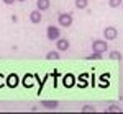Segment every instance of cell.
<instances>
[{"instance_id":"obj_8","label":"cell","mask_w":123,"mask_h":114,"mask_svg":"<svg viewBox=\"0 0 123 114\" xmlns=\"http://www.w3.org/2000/svg\"><path fill=\"white\" fill-rule=\"evenodd\" d=\"M49 5H51V2H49V0H38V2H36V7H38L39 11L48 10V8H49Z\"/></svg>"},{"instance_id":"obj_6","label":"cell","mask_w":123,"mask_h":114,"mask_svg":"<svg viewBox=\"0 0 123 114\" xmlns=\"http://www.w3.org/2000/svg\"><path fill=\"white\" fill-rule=\"evenodd\" d=\"M56 47H57V51H62V52H64V51H67V49H69V41H67V39H57V42H56Z\"/></svg>"},{"instance_id":"obj_12","label":"cell","mask_w":123,"mask_h":114,"mask_svg":"<svg viewBox=\"0 0 123 114\" xmlns=\"http://www.w3.org/2000/svg\"><path fill=\"white\" fill-rule=\"evenodd\" d=\"M110 59H112V60H120V59H122V54H120V52H118V51H112V52H110Z\"/></svg>"},{"instance_id":"obj_19","label":"cell","mask_w":123,"mask_h":114,"mask_svg":"<svg viewBox=\"0 0 123 114\" xmlns=\"http://www.w3.org/2000/svg\"><path fill=\"white\" fill-rule=\"evenodd\" d=\"M2 85H3V77L0 75V86H2Z\"/></svg>"},{"instance_id":"obj_15","label":"cell","mask_w":123,"mask_h":114,"mask_svg":"<svg viewBox=\"0 0 123 114\" xmlns=\"http://www.w3.org/2000/svg\"><path fill=\"white\" fill-rule=\"evenodd\" d=\"M108 5H110L112 8H117V7L122 5V0H108Z\"/></svg>"},{"instance_id":"obj_3","label":"cell","mask_w":123,"mask_h":114,"mask_svg":"<svg viewBox=\"0 0 123 114\" xmlns=\"http://www.w3.org/2000/svg\"><path fill=\"white\" fill-rule=\"evenodd\" d=\"M57 23H59L61 26L67 28V26H71V25H72V16H71L69 13H61V15L57 16Z\"/></svg>"},{"instance_id":"obj_20","label":"cell","mask_w":123,"mask_h":114,"mask_svg":"<svg viewBox=\"0 0 123 114\" xmlns=\"http://www.w3.org/2000/svg\"><path fill=\"white\" fill-rule=\"evenodd\" d=\"M17 2H25V0H17Z\"/></svg>"},{"instance_id":"obj_17","label":"cell","mask_w":123,"mask_h":114,"mask_svg":"<svg viewBox=\"0 0 123 114\" xmlns=\"http://www.w3.org/2000/svg\"><path fill=\"white\" fill-rule=\"evenodd\" d=\"M87 111H89V113H94L95 109L92 106H84V108H82V113H87Z\"/></svg>"},{"instance_id":"obj_13","label":"cell","mask_w":123,"mask_h":114,"mask_svg":"<svg viewBox=\"0 0 123 114\" xmlns=\"http://www.w3.org/2000/svg\"><path fill=\"white\" fill-rule=\"evenodd\" d=\"M85 59H87V60H100V59H102V54H98V52H94L92 56H87Z\"/></svg>"},{"instance_id":"obj_1","label":"cell","mask_w":123,"mask_h":114,"mask_svg":"<svg viewBox=\"0 0 123 114\" xmlns=\"http://www.w3.org/2000/svg\"><path fill=\"white\" fill-rule=\"evenodd\" d=\"M92 51L94 52H98V54H104L108 51V44L102 41V39H95L94 42H92Z\"/></svg>"},{"instance_id":"obj_7","label":"cell","mask_w":123,"mask_h":114,"mask_svg":"<svg viewBox=\"0 0 123 114\" xmlns=\"http://www.w3.org/2000/svg\"><path fill=\"white\" fill-rule=\"evenodd\" d=\"M5 85H8L10 88H15V86L18 85V77L15 75V73H12L10 77H7V82H5Z\"/></svg>"},{"instance_id":"obj_5","label":"cell","mask_w":123,"mask_h":114,"mask_svg":"<svg viewBox=\"0 0 123 114\" xmlns=\"http://www.w3.org/2000/svg\"><path fill=\"white\" fill-rule=\"evenodd\" d=\"M41 20H43V16H41L39 10H33L31 15H30V21L35 23V25H38V23H41Z\"/></svg>"},{"instance_id":"obj_21","label":"cell","mask_w":123,"mask_h":114,"mask_svg":"<svg viewBox=\"0 0 123 114\" xmlns=\"http://www.w3.org/2000/svg\"><path fill=\"white\" fill-rule=\"evenodd\" d=\"M122 8H123V2H122Z\"/></svg>"},{"instance_id":"obj_2","label":"cell","mask_w":123,"mask_h":114,"mask_svg":"<svg viewBox=\"0 0 123 114\" xmlns=\"http://www.w3.org/2000/svg\"><path fill=\"white\" fill-rule=\"evenodd\" d=\"M46 36L49 41H57L59 36H61V29L57 26H48V31H46Z\"/></svg>"},{"instance_id":"obj_14","label":"cell","mask_w":123,"mask_h":114,"mask_svg":"<svg viewBox=\"0 0 123 114\" xmlns=\"http://www.w3.org/2000/svg\"><path fill=\"white\" fill-rule=\"evenodd\" d=\"M107 113H122V109H120L118 106L112 104V106H108V108H107Z\"/></svg>"},{"instance_id":"obj_4","label":"cell","mask_w":123,"mask_h":114,"mask_svg":"<svg viewBox=\"0 0 123 114\" xmlns=\"http://www.w3.org/2000/svg\"><path fill=\"white\" fill-rule=\"evenodd\" d=\"M117 36H118V31H117L113 26H108V28L104 29V38H105V41H113V39H117Z\"/></svg>"},{"instance_id":"obj_11","label":"cell","mask_w":123,"mask_h":114,"mask_svg":"<svg viewBox=\"0 0 123 114\" xmlns=\"http://www.w3.org/2000/svg\"><path fill=\"white\" fill-rule=\"evenodd\" d=\"M87 5H89V0H76V7H77V8L84 10Z\"/></svg>"},{"instance_id":"obj_16","label":"cell","mask_w":123,"mask_h":114,"mask_svg":"<svg viewBox=\"0 0 123 114\" xmlns=\"http://www.w3.org/2000/svg\"><path fill=\"white\" fill-rule=\"evenodd\" d=\"M72 80H74V77H72V75H67L66 77V86H71V85H72Z\"/></svg>"},{"instance_id":"obj_10","label":"cell","mask_w":123,"mask_h":114,"mask_svg":"<svg viewBox=\"0 0 123 114\" xmlns=\"http://www.w3.org/2000/svg\"><path fill=\"white\" fill-rule=\"evenodd\" d=\"M46 59L48 60H57V59H59V54H57L56 51H51V52L46 54Z\"/></svg>"},{"instance_id":"obj_9","label":"cell","mask_w":123,"mask_h":114,"mask_svg":"<svg viewBox=\"0 0 123 114\" xmlns=\"http://www.w3.org/2000/svg\"><path fill=\"white\" fill-rule=\"evenodd\" d=\"M41 106H44L46 109H51L53 111V109H56L57 106H59V103L57 101H41Z\"/></svg>"},{"instance_id":"obj_18","label":"cell","mask_w":123,"mask_h":114,"mask_svg":"<svg viewBox=\"0 0 123 114\" xmlns=\"http://www.w3.org/2000/svg\"><path fill=\"white\" fill-rule=\"evenodd\" d=\"M2 2H3V3H7V5H13L17 0H2Z\"/></svg>"}]
</instances>
